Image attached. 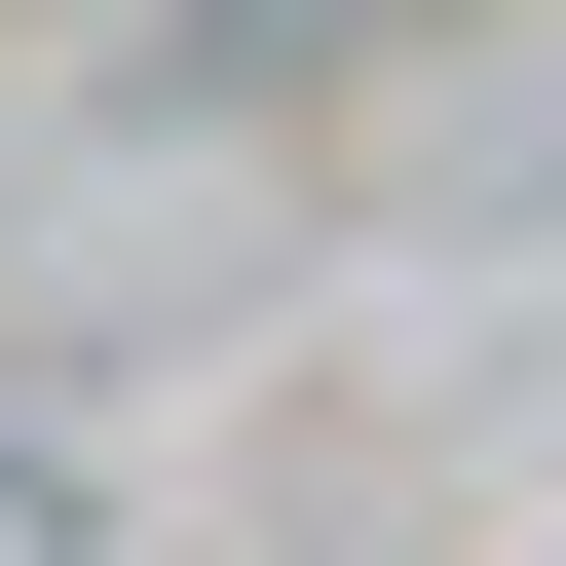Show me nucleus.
<instances>
[{
	"mask_svg": "<svg viewBox=\"0 0 566 566\" xmlns=\"http://www.w3.org/2000/svg\"><path fill=\"white\" fill-rule=\"evenodd\" d=\"M0 566H76V491H39V453H0Z\"/></svg>",
	"mask_w": 566,
	"mask_h": 566,
	"instance_id": "nucleus-1",
	"label": "nucleus"
}]
</instances>
